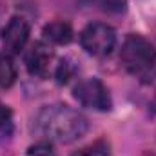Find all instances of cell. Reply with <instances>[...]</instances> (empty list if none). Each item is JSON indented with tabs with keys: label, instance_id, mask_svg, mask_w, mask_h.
Returning a JSON list of instances; mask_svg holds the SVG:
<instances>
[{
	"label": "cell",
	"instance_id": "13",
	"mask_svg": "<svg viewBox=\"0 0 156 156\" xmlns=\"http://www.w3.org/2000/svg\"><path fill=\"white\" fill-rule=\"evenodd\" d=\"M144 156H156V154H153V153H147V154H144Z\"/></svg>",
	"mask_w": 156,
	"mask_h": 156
},
{
	"label": "cell",
	"instance_id": "12",
	"mask_svg": "<svg viewBox=\"0 0 156 156\" xmlns=\"http://www.w3.org/2000/svg\"><path fill=\"white\" fill-rule=\"evenodd\" d=\"M73 73H75V67L71 66V60H62L60 64H58V67H56V80L60 82V83H66V82H69V78L73 76Z\"/></svg>",
	"mask_w": 156,
	"mask_h": 156
},
{
	"label": "cell",
	"instance_id": "8",
	"mask_svg": "<svg viewBox=\"0 0 156 156\" xmlns=\"http://www.w3.org/2000/svg\"><path fill=\"white\" fill-rule=\"evenodd\" d=\"M16 78L15 64L9 56V53H0V87H11Z\"/></svg>",
	"mask_w": 156,
	"mask_h": 156
},
{
	"label": "cell",
	"instance_id": "14",
	"mask_svg": "<svg viewBox=\"0 0 156 156\" xmlns=\"http://www.w3.org/2000/svg\"><path fill=\"white\" fill-rule=\"evenodd\" d=\"M154 35H156V24H154Z\"/></svg>",
	"mask_w": 156,
	"mask_h": 156
},
{
	"label": "cell",
	"instance_id": "10",
	"mask_svg": "<svg viewBox=\"0 0 156 156\" xmlns=\"http://www.w3.org/2000/svg\"><path fill=\"white\" fill-rule=\"evenodd\" d=\"M13 129H15V122H13V111L0 104V140L4 138H9L13 134Z\"/></svg>",
	"mask_w": 156,
	"mask_h": 156
},
{
	"label": "cell",
	"instance_id": "1",
	"mask_svg": "<svg viewBox=\"0 0 156 156\" xmlns=\"http://www.w3.org/2000/svg\"><path fill=\"white\" fill-rule=\"evenodd\" d=\"M35 127L42 136L49 140L71 144L85 134L87 118L69 105L55 104L40 109V113L35 118Z\"/></svg>",
	"mask_w": 156,
	"mask_h": 156
},
{
	"label": "cell",
	"instance_id": "11",
	"mask_svg": "<svg viewBox=\"0 0 156 156\" xmlns=\"http://www.w3.org/2000/svg\"><path fill=\"white\" fill-rule=\"evenodd\" d=\"M26 156H56V151L51 142H37L27 149Z\"/></svg>",
	"mask_w": 156,
	"mask_h": 156
},
{
	"label": "cell",
	"instance_id": "9",
	"mask_svg": "<svg viewBox=\"0 0 156 156\" xmlns=\"http://www.w3.org/2000/svg\"><path fill=\"white\" fill-rule=\"evenodd\" d=\"M73 156H111V145L107 140H96V142L78 149Z\"/></svg>",
	"mask_w": 156,
	"mask_h": 156
},
{
	"label": "cell",
	"instance_id": "3",
	"mask_svg": "<svg viewBox=\"0 0 156 156\" xmlns=\"http://www.w3.org/2000/svg\"><path fill=\"white\" fill-rule=\"evenodd\" d=\"M80 44L85 49V53L93 56H107L115 49L116 33L107 24L93 22L80 33Z\"/></svg>",
	"mask_w": 156,
	"mask_h": 156
},
{
	"label": "cell",
	"instance_id": "7",
	"mask_svg": "<svg viewBox=\"0 0 156 156\" xmlns=\"http://www.w3.org/2000/svg\"><path fill=\"white\" fill-rule=\"evenodd\" d=\"M44 38L49 40L51 44H58V45H66L73 40V27L69 22H64V20H55V22H49L44 26V31H42Z\"/></svg>",
	"mask_w": 156,
	"mask_h": 156
},
{
	"label": "cell",
	"instance_id": "4",
	"mask_svg": "<svg viewBox=\"0 0 156 156\" xmlns=\"http://www.w3.org/2000/svg\"><path fill=\"white\" fill-rule=\"evenodd\" d=\"M73 96L83 107L94 109V111H109L113 107L111 94L102 80L98 78H85L78 82L73 89Z\"/></svg>",
	"mask_w": 156,
	"mask_h": 156
},
{
	"label": "cell",
	"instance_id": "2",
	"mask_svg": "<svg viewBox=\"0 0 156 156\" xmlns=\"http://www.w3.org/2000/svg\"><path fill=\"white\" fill-rule=\"evenodd\" d=\"M120 60L127 73L140 80H153L156 76V49L142 35H129L125 38Z\"/></svg>",
	"mask_w": 156,
	"mask_h": 156
},
{
	"label": "cell",
	"instance_id": "6",
	"mask_svg": "<svg viewBox=\"0 0 156 156\" xmlns=\"http://www.w3.org/2000/svg\"><path fill=\"white\" fill-rule=\"evenodd\" d=\"M51 58H53L51 47L44 42H35L26 53V67L33 76H45Z\"/></svg>",
	"mask_w": 156,
	"mask_h": 156
},
{
	"label": "cell",
	"instance_id": "5",
	"mask_svg": "<svg viewBox=\"0 0 156 156\" xmlns=\"http://www.w3.org/2000/svg\"><path fill=\"white\" fill-rule=\"evenodd\" d=\"M29 40V24L22 16H13L2 29V45L5 53H20Z\"/></svg>",
	"mask_w": 156,
	"mask_h": 156
}]
</instances>
